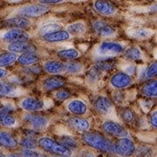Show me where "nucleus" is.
Masks as SVG:
<instances>
[{"label":"nucleus","mask_w":157,"mask_h":157,"mask_svg":"<svg viewBox=\"0 0 157 157\" xmlns=\"http://www.w3.org/2000/svg\"><path fill=\"white\" fill-rule=\"evenodd\" d=\"M66 0H39V4L44 5V6H51V5H58L63 3Z\"/></svg>","instance_id":"nucleus-41"},{"label":"nucleus","mask_w":157,"mask_h":157,"mask_svg":"<svg viewBox=\"0 0 157 157\" xmlns=\"http://www.w3.org/2000/svg\"><path fill=\"white\" fill-rule=\"evenodd\" d=\"M140 93L147 98H156L157 95V81L151 79L146 82L140 89Z\"/></svg>","instance_id":"nucleus-24"},{"label":"nucleus","mask_w":157,"mask_h":157,"mask_svg":"<svg viewBox=\"0 0 157 157\" xmlns=\"http://www.w3.org/2000/svg\"><path fill=\"white\" fill-rule=\"evenodd\" d=\"M17 61L21 66L31 67V66H34L39 61V56L36 52L22 53L20 55H17Z\"/></svg>","instance_id":"nucleus-22"},{"label":"nucleus","mask_w":157,"mask_h":157,"mask_svg":"<svg viewBox=\"0 0 157 157\" xmlns=\"http://www.w3.org/2000/svg\"><path fill=\"white\" fill-rule=\"evenodd\" d=\"M67 31L70 35H75V36L82 35L86 32V25H85L84 23L81 22V21L75 22L72 25H68Z\"/></svg>","instance_id":"nucleus-29"},{"label":"nucleus","mask_w":157,"mask_h":157,"mask_svg":"<svg viewBox=\"0 0 157 157\" xmlns=\"http://www.w3.org/2000/svg\"><path fill=\"white\" fill-rule=\"evenodd\" d=\"M81 140L86 146L94 149L110 154L113 153V143L101 133L95 131H86L81 135Z\"/></svg>","instance_id":"nucleus-1"},{"label":"nucleus","mask_w":157,"mask_h":157,"mask_svg":"<svg viewBox=\"0 0 157 157\" xmlns=\"http://www.w3.org/2000/svg\"><path fill=\"white\" fill-rule=\"evenodd\" d=\"M121 117L125 123H131L135 120V114L132 109L125 107L121 112Z\"/></svg>","instance_id":"nucleus-35"},{"label":"nucleus","mask_w":157,"mask_h":157,"mask_svg":"<svg viewBox=\"0 0 157 157\" xmlns=\"http://www.w3.org/2000/svg\"><path fill=\"white\" fill-rule=\"evenodd\" d=\"M43 70L45 73L52 74V75H59L65 72V66L64 63L58 60H46L43 64Z\"/></svg>","instance_id":"nucleus-19"},{"label":"nucleus","mask_w":157,"mask_h":157,"mask_svg":"<svg viewBox=\"0 0 157 157\" xmlns=\"http://www.w3.org/2000/svg\"><path fill=\"white\" fill-rule=\"evenodd\" d=\"M17 87L12 82L6 80H0V98L11 97L17 94Z\"/></svg>","instance_id":"nucleus-23"},{"label":"nucleus","mask_w":157,"mask_h":157,"mask_svg":"<svg viewBox=\"0 0 157 157\" xmlns=\"http://www.w3.org/2000/svg\"><path fill=\"white\" fill-rule=\"evenodd\" d=\"M17 145L18 141L11 133L0 130V146L6 148H15Z\"/></svg>","instance_id":"nucleus-21"},{"label":"nucleus","mask_w":157,"mask_h":157,"mask_svg":"<svg viewBox=\"0 0 157 157\" xmlns=\"http://www.w3.org/2000/svg\"><path fill=\"white\" fill-rule=\"evenodd\" d=\"M115 61L113 59V58H104V59H101L96 63L95 67L101 72V71H107L110 70L114 67Z\"/></svg>","instance_id":"nucleus-32"},{"label":"nucleus","mask_w":157,"mask_h":157,"mask_svg":"<svg viewBox=\"0 0 157 157\" xmlns=\"http://www.w3.org/2000/svg\"><path fill=\"white\" fill-rule=\"evenodd\" d=\"M59 30H61V25L55 22H48L44 24L42 26H40L39 33L43 36V35L52 33L59 31Z\"/></svg>","instance_id":"nucleus-31"},{"label":"nucleus","mask_w":157,"mask_h":157,"mask_svg":"<svg viewBox=\"0 0 157 157\" xmlns=\"http://www.w3.org/2000/svg\"><path fill=\"white\" fill-rule=\"evenodd\" d=\"M23 120L35 130H43L49 124V120L47 118L37 113H28L23 116Z\"/></svg>","instance_id":"nucleus-6"},{"label":"nucleus","mask_w":157,"mask_h":157,"mask_svg":"<svg viewBox=\"0 0 157 157\" xmlns=\"http://www.w3.org/2000/svg\"><path fill=\"white\" fill-rule=\"evenodd\" d=\"M100 74H101V72L97 68L94 67L89 71V73L87 74V78L90 82H96L100 78Z\"/></svg>","instance_id":"nucleus-40"},{"label":"nucleus","mask_w":157,"mask_h":157,"mask_svg":"<svg viewBox=\"0 0 157 157\" xmlns=\"http://www.w3.org/2000/svg\"><path fill=\"white\" fill-rule=\"evenodd\" d=\"M52 157H71V156H52Z\"/></svg>","instance_id":"nucleus-47"},{"label":"nucleus","mask_w":157,"mask_h":157,"mask_svg":"<svg viewBox=\"0 0 157 157\" xmlns=\"http://www.w3.org/2000/svg\"><path fill=\"white\" fill-rule=\"evenodd\" d=\"M67 84V78L61 75H53L45 78L42 81V86L46 91H53L62 88Z\"/></svg>","instance_id":"nucleus-10"},{"label":"nucleus","mask_w":157,"mask_h":157,"mask_svg":"<svg viewBox=\"0 0 157 157\" xmlns=\"http://www.w3.org/2000/svg\"><path fill=\"white\" fill-rule=\"evenodd\" d=\"M71 38V35L68 33L67 30H59L52 33L45 34L42 36V39L47 43H59L67 41Z\"/></svg>","instance_id":"nucleus-18"},{"label":"nucleus","mask_w":157,"mask_h":157,"mask_svg":"<svg viewBox=\"0 0 157 157\" xmlns=\"http://www.w3.org/2000/svg\"><path fill=\"white\" fill-rule=\"evenodd\" d=\"M153 34V32H151L150 30L148 29H144V28H140V29H135V31L131 33V35L135 38V39H145L149 38Z\"/></svg>","instance_id":"nucleus-34"},{"label":"nucleus","mask_w":157,"mask_h":157,"mask_svg":"<svg viewBox=\"0 0 157 157\" xmlns=\"http://www.w3.org/2000/svg\"><path fill=\"white\" fill-rule=\"evenodd\" d=\"M67 124L77 131L86 132L90 128V122L86 118L73 116L67 119Z\"/></svg>","instance_id":"nucleus-20"},{"label":"nucleus","mask_w":157,"mask_h":157,"mask_svg":"<svg viewBox=\"0 0 157 157\" xmlns=\"http://www.w3.org/2000/svg\"><path fill=\"white\" fill-rule=\"evenodd\" d=\"M109 83L113 88L121 90L130 86L133 83V79L125 72H118L111 76Z\"/></svg>","instance_id":"nucleus-8"},{"label":"nucleus","mask_w":157,"mask_h":157,"mask_svg":"<svg viewBox=\"0 0 157 157\" xmlns=\"http://www.w3.org/2000/svg\"><path fill=\"white\" fill-rule=\"evenodd\" d=\"M149 123L150 126L154 128H156L157 124V117H156V110L152 113L150 117H149Z\"/></svg>","instance_id":"nucleus-42"},{"label":"nucleus","mask_w":157,"mask_h":157,"mask_svg":"<svg viewBox=\"0 0 157 157\" xmlns=\"http://www.w3.org/2000/svg\"><path fill=\"white\" fill-rule=\"evenodd\" d=\"M71 97V94L68 92L67 90L60 89L58 90L55 93V98L59 101H66Z\"/></svg>","instance_id":"nucleus-39"},{"label":"nucleus","mask_w":157,"mask_h":157,"mask_svg":"<svg viewBox=\"0 0 157 157\" xmlns=\"http://www.w3.org/2000/svg\"><path fill=\"white\" fill-rule=\"evenodd\" d=\"M17 54L11 52H6L0 54V67H7L17 61Z\"/></svg>","instance_id":"nucleus-27"},{"label":"nucleus","mask_w":157,"mask_h":157,"mask_svg":"<svg viewBox=\"0 0 157 157\" xmlns=\"http://www.w3.org/2000/svg\"><path fill=\"white\" fill-rule=\"evenodd\" d=\"M67 110L76 116H82L87 112V105L79 99H74L68 102Z\"/></svg>","instance_id":"nucleus-16"},{"label":"nucleus","mask_w":157,"mask_h":157,"mask_svg":"<svg viewBox=\"0 0 157 157\" xmlns=\"http://www.w3.org/2000/svg\"><path fill=\"white\" fill-rule=\"evenodd\" d=\"M124 54L126 59H128V60L131 61H136V60H140L142 58V53H141V51L138 48V47H130L128 50H125L124 52Z\"/></svg>","instance_id":"nucleus-30"},{"label":"nucleus","mask_w":157,"mask_h":157,"mask_svg":"<svg viewBox=\"0 0 157 157\" xmlns=\"http://www.w3.org/2000/svg\"><path fill=\"white\" fill-rule=\"evenodd\" d=\"M125 47L121 43L104 41L97 47V53L103 58H113L124 53Z\"/></svg>","instance_id":"nucleus-3"},{"label":"nucleus","mask_w":157,"mask_h":157,"mask_svg":"<svg viewBox=\"0 0 157 157\" xmlns=\"http://www.w3.org/2000/svg\"><path fill=\"white\" fill-rule=\"evenodd\" d=\"M101 128L105 133H107V135H111V136H114L118 138H124V137H128V130L125 128L122 125L111 120L105 121L102 123Z\"/></svg>","instance_id":"nucleus-5"},{"label":"nucleus","mask_w":157,"mask_h":157,"mask_svg":"<svg viewBox=\"0 0 157 157\" xmlns=\"http://www.w3.org/2000/svg\"><path fill=\"white\" fill-rule=\"evenodd\" d=\"M17 123L16 119L11 115L8 110L5 108H0V125L5 128L14 127Z\"/></svg>","instance_id":"nucleus-25"},{"label":"nucleus","mask_w":157,"mask_h":157,"mask_svg":"<svg viewBox=\"0 0 157 157\" xmlns=\"http://www.w3.org/2000/svg\"><path fill=\"white\" fill-rule=\"evenodd\" d=\"M20 107L23 110L28 113H36L44 109L45 102L38 98L34 97H26L23 99L20 103Z\"/></svg>","instance_id":"nucleus-11"},{"label":"nucleus","mask_w":157,"mask_h":157,"mask_svg":"<svg viewBox=\"0 0 157 157\" xmlns=\"http://www.w3.org/2000/svg\"><path fill=\"white\" fill-rule=\"evenodd\" d=\"M64 66H65V72L70 74H78L84 69L83 65L77 61L66 62L64 63Z\"/></svg>","instance_id":"nucleus-28"},{"label":"nucleus","mask_w":157,"mask_h":157,"mask_svg":"<svg viewBox=\"0 0 157 157\" xmlns=\"http://www.w3.org/2000/svg\"><path fill=\"white\" fill-rule=\"evenodd\" d=\"M78 157H96L95 155L93 152L88 151V150H82L80 151Z\"/></svg>","instance_id":"nucleus-44"},{"label":"nucleus","mask_w":157,"mask_h":157,"mask_svg":"<svg viewBox=\"0 0 157 157\" xmlns=\"http://www.w3.org/2000/svg\"><path fill=\"white\" fill-rule=\"evenodd\" d=\"M94 107L102 114H109L113 112V102L106 96H98L94 101Z\"/></svg>","instance_id":"nucleus-15"},{"label":"nucleus","mask_w":157,"mask_h":157,"mask_svg":"<svg viewBox=\"0 0 157 157\" xmlns=\"http://www.w3.org/2000/svg\"><path fill=\"white\" fill-rule=\"evenodd\" d=\"M109 157H114V156H109Z\"/></svg>","instance_id":"nucleus-48"},{"label":"nucleus","mask_w":157,"mask_h":157,"mask_svg":"<svg viewBox=\"0 0 157 157\" xmlns=\"http://www.w3.org/2000/svg\"><path fill=\"white\" fill-rule=\"evenodd\" d=\"M18 144L22 147L24 149H36L38 147V142L35 140V138H31L25 136L21 138Z\"/></svg>","instance_id":"nucleus-33"},{"label":"nucleus","mask_w":157,"mask_h":157,"mask_svg":"<svg viewBox=\"0 0 157 157\" xmlns=\"http://www.w3.org/2000/svg\"><path fill=\"white\" fill-rule=\"evenodd\" d=\"M157 64L156 62H153L151 63L145 71V78L147 79H151L154 78L157 74Z\"/></svg>","instance_id":"nucleus-37"},{"label":"nucleus","mask_w":157,"mask_h":157,"mask_svg":"<svg viewBox=\"0 0 157 157\" xmlns=\"http://www.w3.org/2000/svg\"><path fill=\"white\" fill-rule=\"evenodd\" d=\"M62 145L66 146L68 148L72 150V148H76L78 147V141L75 138L71 137V136H63L60 138V141Z\"/></svg>","instance_id":"nucleus-36"},{"label":"nucleus","mask_w":157,"mask_h":157,"mask_svg":"<svg viewBox=\"0 0 157 157\" xmlns=\"http://www.w3.org/2000/svg\"><path fill=\"white\" fill-rule=\"evenodd\" d=\"M9 76V71L6 68L0 67V80H4Z\"/></svg>","instance_id":"nucleus-43"},{"label":"nucleus","mask_w":157,"mask_h":157,"mask_svg":"<svg viewBox=\"0 0 157 157\" xmlns=\"http://www.w3.org/2000/svg\"><path fill=\"white\" fill-rule=\"evenodd\" d=\"M113 153L120 157H130L135 153V142L128 137L119 138L113 144Z\"/></svg>","instance_id":"nucleus-4"},{"label":"nucleus","mask_w":157,"mask_h":157,"mask_svg":"<svg viewBox=\"0 0 157 157\" xmlns=\"http://www.w3.org/2000/svg\"><path fill=\"white\" fill-rule=\"evenodd\" d=\"M30 35L24 30L10 29L3 35V39L6 42L12 43L16 41H28Z\"/></svg>","instance_id":"nucleus-13"},{"label":"nucleus","mask_w":157,"mask_h":157,"mask_svg":"<svg viewBox=\"0 0 157 157\" xmlns=\"http://www.w3.org/2000/svg\"><path fill=\"white\" fill-rule=\"evenodd\" d=\"M49 11V7L41 4L27 5L22 6L17 10V15L25 17H39Z\"/></svg>","instance_id":"nucleus-7"},{"label":"nucleus","mask_w":157,"mask_h":157,"mask_svg":"<svg viewBox=\"0 0 157 157\" xmlns=\"http://www.w3.org/2000/svg\"><path fill=\"white\" fill-rule=\"evenodd\" d=\"M93 28L96 34L103 38H109L115 34V30L109 24L101 20H96L93 23Z\"/></svg>","instance_id":"nucleus-14"},{"label":"nucleus","mask_w":157,"mask_h":157,"mask_svg":"<svg viewBox=\"0 0 157 157\" xmlns=\"http://www.w3.org/2000/svg\"><path fill=\"white\" fill-rule=\"evenodd\" d=\"M0 157H6V156H5V155H4L3 154H1V153H0Z\"/></svg>","instance_id":"nucleus-46"},{"label":"nucleus","mask_w":157,"mask_h":157,"mask_svg":"<svg viewBox=\"0 0 157 157\" xmlns=\"http://www.w3.org/2000/svg\"><path fill=\"white\" fill-rule=\"evenodd\" d=\"M8 157H22L20 155H17V154H10Z\"/></svg>","instance_id":"nucleus-45"},{"label":"nucleus","mask_w":157,"mask_h":157,"mask_svg":"<svg viewBox=\"0 0 157 157\" xmlns=\"http://www.w3.org/2000/svg\"><path fill=\"white\" fill-rule=\"evenodd\" d=\"M8 52L14 53H27V52H36L37 47L29 41H16L9 43L7 45Z\"/></svg>","instance_id":"nucleus-9"},{"label":"nucleus","mask_w":157,"mask_h":157,"mask_svg":"<svg viewBox=\"0 0 157 157\" xmlns=\"http://www.w3.org/2000/svg\"><path fill=\"white\" fill-rule=\"evenodd\" d=\"M37 142L38 147L43 151L52 154L55 156H71L73 155V151L70 148L62 145L59 141H57L50 137H40Z\"/></svg>","instance_id":"nucleus-2"},{"label":"nucleus","mask_w":157,"mask_h":157,"mask_svg":"<svg viewBox=\"0 0 157 157\" xmlns=\"http://www.w3.org/2000/svg\"><path fill=\"white\" fill-rule=\"evenodd\" d=\"M94 8L102 16H112L117 11L115 6L108 0H95L94 3Z\"/></svg>","instance_id":"nucleus-12"},{"label":"nucleus","mask_w":157,"mask_h":157,"mask_svg":"<svg viewBox=\"0 0 157 157\" xmlns=\"http://www.w3.org/2000/svg\"><path fill=\"white\" fill-rule=\"evenodd\" d=\"M22 157H44V155L35 149H23L21 152Z\"/></svg>","instance_id":"nucleus-38"},{"label":"nucleus","mask_w":157,"mask_h":157,"mask_svg":"<svg viewBox=\"0 0 157 157\" xmlns=\"http://www.w3.org/2000/svg\"><path fill=\"white\" fill-rule=\"evenodd\" d=\"M5 24L6 25V26L10 27L11 29L24 30L31 25V21L27 17L17 15V16H14V17H9V18L6 19Z\"/></svg>","instance_id":"nucleus-17"},{"label":"nucleus","mask_w":157,"mask_h":157,"mask_svg":"<svg viewBox=\"0 0 157 157\" xmlns=\"http://www.w3.org/2000/svg\"><path fill=\"white\" fill-rule=\"evenodd\" d=\"M56 55L58 58L61 59L72 61L80 56V52L75 48H68V49H63V50L57 52Z\"/></svg>","instance_id":"nucleus-26"}]
</instances>
